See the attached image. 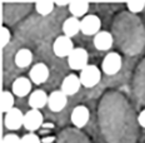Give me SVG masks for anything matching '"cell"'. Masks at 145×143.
Instances as JSON below:
<instances>
[{
    "label": "cell",
    "instance_id": "obj_17",
    "mask_svg": "<svg viewBox=\"0 0 145 143\" xmlns=\"http://www.w3.org/2000/svg\"><path fill=\"white\" fill-rule=\"evenodd\" d=\"M79 32H81V20L78 18H68L63 24V33L69 38L75 36Z\"/></svg>",
    "mask_w": 145,
    "mask_h": 143
},
{
    "label": "cell",
    "instance_id": "obj_24",
    "mask_svg": "<svg viewBox=\"0 0 145 143\" xmlns=\"http://www.w3.org/2000/svg\"><path fill=\"white\" fill-rule=\"evenodd\" d=\"M138 122H139V124H140V127L145 128V109H143V111L139 113V115H138Z\"/></svg>",
    "mask_w": 145,
    "mask_h": 143
},
{
    "label": "cell",
    "instance_id": "obj_18",
    "mask_svg": "<svg viewBox=\"0 0 145 143\" xmlns=\"http://www.w3.org/2000/svg\"><path fill=\"white\" fill-rule=\"evenodd\" d=\"M54 8H55V1L53 0H41V1L35 3V10L41 16H46V15L51 14Z\"/></svg>",
    "mask_w": 145,
    "mask_h": 143
},
{
    "label": "cell",
    "instance_id": "obj_4",
    "mask_svg": "<svg viewBox=\"0 0 145 143\" xmlns=\"http://www.w3.org/2000/svg\"><path fill=\"white\" fill-rule=\"evenodd\" d=\"M72 39L66 35H59L53 43V51L58 58H68L74 50Z\"/></svg>",
    "mask_w": 145,
    "mask_h": 143
},
{
    "label": "cell",
    "instance_id": "obj_21",
    "mask_svg": "<svg viewBox=\"0 0 145 143\" xmlns=\"http://www.w3.org/2000/svg\"><path fill=\"white\" fill-rule=\"evenodd\" d=\"M11 40V34H10V30L5 26L1 28V48H5L7 45L10 43Z\"/></svg>",
    "mask_w": 145,
    "mask_h": 143
},
{
    "label": "cell",
    "instance_id": "obj_8",
    "mask_svg": "<svg viewBox=\"0 0 145 143\" xmlns=\"http://www.w3.org/2000/svg\"><path fill=\"white\" fill-rule=\"evenodd\" d=\"M49 74L50 71L45 63H36L29 71V79L31 80V83L40 86V84H43L48 80Z\"/></svg>",
    "mask_w": 145,
    "mask_h": 143
},
{
    "label": "cell",
    "instance_id": "obj_14",
    "mask_svg": "<svg viewBox=\"0 0 145 143\" xmlns=\"http://www.w3.org/2000/svg\"><path fill=\"white\" fill-rule=\"evenodd\" d=\"M113 43H114L113 34L106 32V30H101V32H99L94 36V47L98 50H101V51L109 50L113 47Z\"/></svg>",
    "mask_w": 145,
    "mask_h": 143
},
{
    "label": "cell",
    "instance_id": "obj_9",
    "mask_svg": "<svg viewBox=\"0 0 145 143\" xmlns=\"http://www.w3.org/2000/svg\"><path fill=\"white\" fill-rule=\"evenodd\" d=\"M81 88V82L79 75L76 74H69L63 79L61 87H60V90L65 94V96H75Z\"/></svg>",
    "mask_w": 145,
    "mask_h": 143
},
{
    "label": "cell",
    "instance_id": "obj_19",
    "mask_svg": "<svg viewBox=\"0 0 145 143\" xmlns=\"http://www.w3.org/2000/svg\"><path fill=\"white\" fill-rule=\"evenodd\" d=\"M15 104V98L13 92H9V90H4L1 93V111L4 113H8L9 111H11Z\"/></svg>",
    "mask_w": 145,
    "mask_h": 143
},
{
    "label": "cell",
    "instance_id": "obj_2",
    "mask_svg": "<svg viewBox=\"0 0 145 143\" xmlns=\"http://www.w3.org/2000/svg\"><path fill=\"white\" fill-rule=\"evenodd\" d=\"M123 65V58L116 51H111L105 55L101 63V71L106 75H115L120 72Z\"/></svg>",
    "mask_w": 145,
    "mask_h": 143
},
{
    "label": "cell",
    "instance_id": "obj_20",
    "mask_svg": "<svg viewBox=\"0 0 145 143\" xmlns=\"http://www.w3.org/2000/svg\"><path fill=\"white\" fill-rule=\"evenodd\" d=\"M126 7H128L129 11L133 14H138L145 9V1L144 0H133V1L126 3Z\"/></svg>",
    "mask_w": 145,
    "mask_h": 143
},
{
    "label": "cell",
    "instance_id": "obj_23",
    "mask_svg": "<svg viewBox=\"0 0 145 143\" xmlns=\"http://www.w3.org/2000/svg\"><path fill=\"white\" fill-rule=\"evenodd\" d=\"M1 143H22V138L15 133H9V134L4 136Z\"/></svg>",
    "mask_w": 145,
    "mask_h": 143
},
{
    "label": "cell",
    "instance_id": "obj_7",
    "mask_svg": "<svg viewBox=\"0 0 145 143\" xmlns=\"http://www.w3.org/2000/svg\"><path fill=\"white\" fill-rule=\"evenodd\" d=\"M4 124L9 130H18L24 127V114L19 108H13L5 113Z\"/></svg>",
    "mask_w": 145,
    "mask_h": 143
},
{
    "label": "cell",
    "instance_id": "obj_22",
    "mask_svg": "<svg viewBox=\"0 0 145 143\" xmlns=\"http://www.w3.org/2000/svg\"><path fill=\"white\" fill-rule=\"evenodd\" d=\"M22 143H41V139L35 133H26L22 137Z\"/></svg>",
    "mask_w": 145,
    "mask_h": 143
},
{
    "label": "cell",
    "instance_id": "obj_15",
    "mask_svg": "<svg viewBox=\"0 0 145 143\" xmlns=\"http://www.w3.org/2000/svg\"><path fill=\"white\" fill-rule=\"evenodd\" d=\"M90 4L85 0H72L70 1V5H69V11H70L71 16L74 18H84L86 16V13L89 10Z\"/></svg>",
    "mask_w": 145,
    "mask_h": 143
},
{
    "label": "cell",
    "instance_id": "obj_10",
    "mask_svg": "<svg viewBox=\"0 0 145 143\" xmlns=\"http://www.w3.org/2000/svg\"><path fill=\"white\" fill-rule=\"evenodd\" d=\"M71 123L76 128H84L90 119V112L85 105H76L71 112Z\"/></svg>",
    "mask_w": 145,
    "mask_h": 143
},
{
    "label": "cell",
    "instance_id": "obj_6",
    "mask_svg": "<svg viewBox=\"0 0 145 143\" xmlns=\"http://www.w3.org/2000/svg\"><path fill=\"white\" fill-rule=\"evenodd\" d=\"M101 20L98 15L89 14L81 19V33L84 35H96L101 32Z\"/></svg>",
    "mask_w": 145,
    "mask_h": 143
},
{
    "label": "cell",
    "instance_id": "obj_11",
    "mask_svg": "<svg viewBox=\"0 0 145 143\" xmlns=\"http://www.w3.org/2000/svg\"><path fill=\"white\" fill-rule=\"evenodd\" d=\"M66 104H68V96H65L61 90H54L53 93L49 94L48 107L51 112L58 113L66 107Z\"/></svg>",
    "mask_w": 145,
    "mask_h": 143
},
{
    "label": "cell",
    "instance_id": "obj_5",
    "mask_svg": "<svg viewBox=\"0 0 145 143\" xmlns=\"http://www.w3.org/2000/svg\"><path fill=\"white\" fill-rule=\"evenodd\" d=\"M44 121L43 113L38 109H29L24 114V128L29 130V133H34L41 127Z\"/></svg>",
    "mask_w": 145,
    "mask_h": 143
},
{
    "label": "cell",
    "instance_id": "obj_3",
    "mask_svg": "<svg viewBox=\"0 0 145 143\" xmlns=\"http://www.w3.org/2000/svg\"><path fill=\"white\" fill-rule=\"evenodd\" d=\"M89 54L84 48H75L68 57V64L72 71H83L89 65Z\"/></svg>",
    "mask_w": 145,
    "mask_h": 143
},
{
    "label": "cell",
    "instance_id": "obj_25",
    "mask_svg": "<svg viewBox=\"0 0 145 143\" xmlns=\"http://www.w3.org/2000/svg\"><path fill=\"white\" fill-rule=\"evenodd\" d=\"M55 5H58V7H68L70 5V1H55Z\"/></svg>",
    "mask_w": 145,
    "mask_h": 143
},
{
    "label": "cell",
    "instance_id": "obj_16",
    "mask_svg": "<svg viewBox=\"0 0 145 143\" xmlns=\"http://www.w3.org/2000/svg\"><path fill=\"white\" fill-rule=\"evenodd\" d=\"M14 62L18 68H28L33 62V51L28 48H22L16 51L14 57Z\"/></svg>",
    "mask_w": 145,
    "mask_h": 143
},
{
    "label": "cell",
    "instance_id": "obj_12",
    "mask_svg": "<svg viewBox=\"0 0 145 143\" xmlns=\"http://www.w3.org/2000/svg\"><path fill=\"white\" fill-rule=\"evenodd\" d=\"M31 80L29 78L25 77H19L14 80L13 87H11V92H13L14 96L16 97H25V96H30L31 94Z\"/></svg>",
    "mask_w": 145,
    "mask_h": 143
},
{
    "label": "cell",
    "instance_id": "obj_1",
    "mask_svg": "<svg viewBox=\"0 0 145 143\" xmlns=\"http://www.w3.org/2000/svg\"><path fill=\"white\" fill-rule=\"evenodd\" d=\"M79 78H80L81 86L83 87L93 88V87H95L96 84H99V82H100V79H101V69H99L96 65L89 64L80 72Z\"/></svg>",
    "mask_w": 145,
    "mask_h": 143
},
{
    "label": "cell",
    "instance_id": "obj_13",
    "mask_svg": "<svg viewBox=\"0 0 145 143\" xmlns=\"http://www.w3.org/2000/svg\"><path fill=\"white\" fill-rule=\"evenodd\" d=\"M48 100H49V96L46 94V92L43 89H36L33 90L31 94L29 96L28 99V104L31 109H38L40 111L41 108H44L48 104Z\"/></svg>",
    "mask_w": 145,
    "mask_h": 143
}]
</instances>
